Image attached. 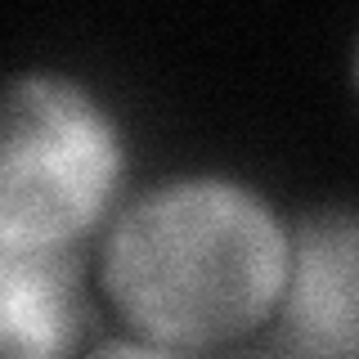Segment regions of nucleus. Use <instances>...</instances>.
Here are the masks:
<instances>
[{"label":"nucleus","instance_id":"20e7f679","mask_svg":"<svg viewBox=\"0 0 359 359\" xmlns=\"http://www.w3.org/2000/svg\"><path fill=\"white\" fill-rule=\"evenodd\" d=\"M76 341L81 310L67 256L0 247V359H72Z\"/></svg>","mask_w":359,"mask_h":359},{"label":"nucleus","instance_id":"39448f33","mask_svg":"<svg viewBox=\"0 0 359 359\" xmlns=\"http://www.w3.org/2000/svg\"><path fill=\"white\" fill-rule=\"evenodd\" d=\"M86 359H184V351H171V346H157L149 337H112V341L95 346Z\"/></svg>","mask_w":359,"mask_h":359},{"label":"nucleus","instance_id":"f257e3e1","mask_svg":"<svg viewBox=\"0 0 359 359\" xmlns=\"http://www.w3.org/2000/svg\"><path fill=\"white\" fill-rule=\"evenodd\" d=\"M292 229L261 189L189 171L135 194L99 247V287L135 337L211 351L278 314Z\"/></svg>","mask_w":359,"mask_h":359},{"label":"nucleus","instance_id":"7ed1b4c3","mask_svg":"<svg viewBox=\"0 0 359 359\" xmlns=\"http://www.w3.org/2000/svg\"><path fill=\"white\" fill-rule=\"evenodd\" d=\"M274 319L292 359H359V211L328 207L292 224Z\"/></svg>","mask_w":359,"mask_h":359},{"label":"nucleus","instance_id":"423d86ee","mask_svg":"<svg viewBox=\"0 0 359 359\" xmlns=\"http://www.w3.org/2000/svg\"><path fill=\"white\" fill-rule=\"evenodd\" d=\"M351 81H355V95H359V36H355V54H351Z\"/></svg>","mask_w":359,"mask_h":359},{"label":"nucleus","instance_id":"f03ea898","mask_svg":"<svg viewBox=\"0 0 359 359\" xmlns=\"http://www.w3.org/2000/svg\"><path fill=\"white\" fill-rule=\"evenodd\" d=\"M126 140L112 108L76 76L22 72L5 90L0 247L67 252L112 207Z\"/></svg>","mask_w":359,"mask_h":359}]
</instances>
